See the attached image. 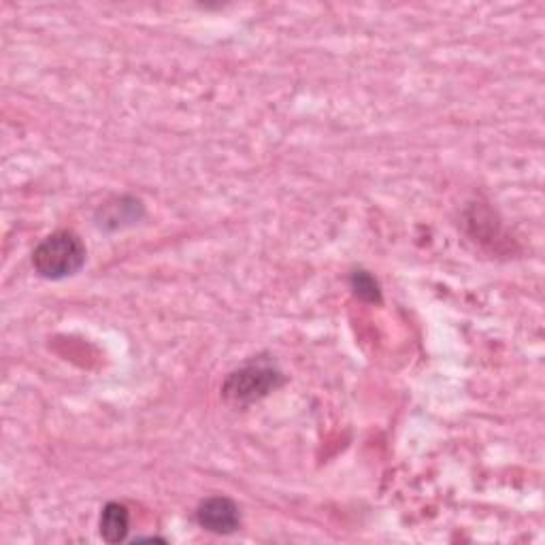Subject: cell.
Returning a JSON list of instances; mask_svg holds the SVG:
<instances>
[{
    "label": "cell",
    "instance_id": "obj_1",
    "mask_svg": "<svg viewBox=\"0 0 545 545\" xmlns=\"http://www.w3.org/2000/svg\"><path fill=\"white\" fill-rule=\"evenodd\" d=\"M86 264V245L71 230L45 237L32 252V267L45 279L75 275Z\"/></svg>",
    "mask_w": 545,
    "mask_h": 545
},
{
    "label": "cell",
    "instance_id": "obj_2",
    "mask_svg": "<svg viewBox=\"0 0 545 545\" xmlns=\"http://www.w3.org/2000/svg\"><path fill=\"white\" fill-rule=\"evenodd\" d=\"M282 384V373L271 365H247L226 379L224 396L235 405H247L260 401L262 396L273 392Z\"/></svg>",
    "mask_w": 545,
    "mask_h": 545
},
{
    "label": "cell",
    "instance_id": "obj_3",
    "mask_svg": "<svg viewBox=\"0 0 545 545\" xmlns=\"http://www.w3.org/2000/svg\"><path fill=\"white\" fill-rule=\"evenodd\" d=\"M196 522L209 533L230 535L241 526V511L235 501L226 497H213L198 505Z\"/></svg>",
    "mask_w": 545,
    "mask_h": 545
},
{
    "label": "cell",
    "instance_id": "obj_4",
    "mask_svg": "<svg viewBox=\"0 0 545 545\" xmlns=\"http://www.w3.org/2000/svg\"><path fill=\"white\" fill-rule=\"evenodd\" d=\"M143 216V207L137 198L122 196L115 198V201L105 203L96 213L98 226L105 230H118L128 224H135Z\"/></svg>",
    "mask_w": 545,
    "mask_h": 545
},
{
    "label": "cell",
    "instance_id": "obj_5",
    "mask_svg": "<svg viewBox=\"0 0 545 545\" xmlns=\"http://www.w3.org/2000/svg\"><path fill=\"white\" fill-rule=\"evenodd\" d=\"M130 528V514L122 503H107L101 514V537L107 543H120Z\"/></svg>",
    "mask_w": 545,
    "mask_h": 545
},
{
    "label": "cell",
    "instance_id": "obj_6",
    "mask_svg": "<svg viewBox=\"0 0 545 545\" xmlns=\"http://www.w3.org/2000/svg\"><path fill=\"white\" fill-rule=\"evenodd\" d=\"M350 282H352V288L360 296V299L373 301V303L379 301V286L367 271H356Z\"/></svg>",
    "mask_w": 545,
    "mask_h": 545
}]
</instances>
